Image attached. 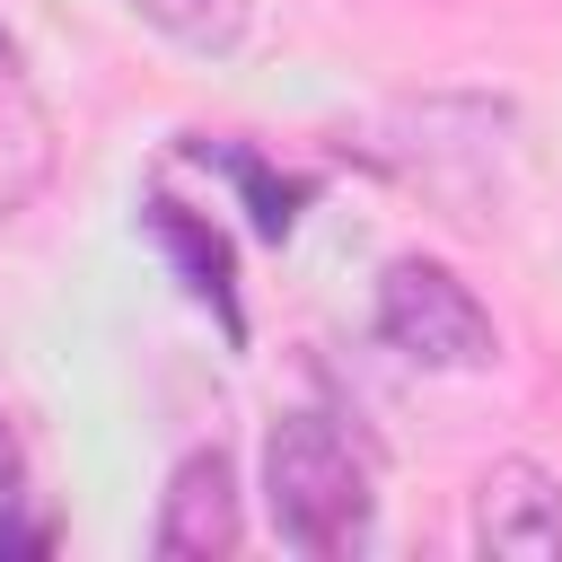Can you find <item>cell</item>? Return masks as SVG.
Segmentation results:
<instances>
[{
    "label": "cell",
    "mask_w": 562,
    "mask_h": 562,
    "mask_svg": "<svg viewBox=\"0 0 562 562\" xmlns=\"http://www.w3.org/2000/svg\"><path fill=\"white\" fill-rule=\"evenodd\" d=\"M263 509L272 536L307 562H342L369 544V465L325 413H290L263 439Z\"/></svg>",
    "instance_id": "1"
},
{
    "label": "cell",
    "mask_w": 562,
    "mask_h": 562,
    "mask_svg": "<svg viewBox=\"0 0 562 562\" xmlns=\"http://www.w3.org/2000/svg\"><path fill=\"white\" fill-rule=\"evenodd\" d=\"M246 518H237V474L220 448H193L176 474H167V509H158V553L167 562H220L237 553Z\"/></svg>",
    "instance_id": "4"
},
{
    "label": "cell",
    "mask_w": 562,
    "mask_h": 562,
    "mask_svg": "<svg viewBox=\"0 0 562 562\" xmlns=\"http://www.w3.org/2000/svg\"><path fill=\"white\" fill-rule=\"evenodd\" d=\"M18 492H26V465H18V439L0 422V509H18Z\"/></svg>",
    "instance_id": "9"
},
{
    "label": "cell",
    "mask_w": 562,
    "mask_h": 562,
    "mask_svg": "<svg viewBox=\"0 0 562 562\" xmlns=\"http://www.w3.org/2000/svg\"><path fill=\"white\" fill-rule=\"evenodd\" d=\"M53 167V140H44V114H9L0 123V211H18Z\"/></svg>",
    "instance_id": "7"
},
{
    "label": "cell",
    "mask_w": 562,
    "mask_h": 562,
    "mask_svg": "<svg viewBox=\"0 0 562 562\" xmlns=\"http://www.w3.org/2000/svg\"><path fill=\"white\" fill-rule=\"evenodd\" d=\"M474 544L492 562H562V483L536 457H501L474 483Z\"/></svg>",
    "instance_id": "3"
},
{
    "label": "cell",
    "mask_w": 562,
    "mask_h": 562,
    "mask_svg": "<svg viewBox=\"0 0 562 562\" xmlns=\"http://www.w3.org/2000/svg\"><path fill=\"white\" fill-rule=\"evenodd\" d=\"M378 334L413 369H492L501 360V334H492L483 299L448 263H422V255L386 263V281H378Z\"/></svg>",
    "instance_id": "2"
},
{
    "label": "cell",
    "mask_w": 562,
    "mask_h": 562,
    "mask_svg": "<svg viewBox=\"0 0 562 562\" xmlns=\"http://www.w3.org/2000/svg\"><path fill=\"white\" fill-rule=\"evenodd\" d=\"M9 79H18V35L0 26V88H9Z\"/></svg>",
    "instance_id": "10"
},
{
    "label": "cell",
    "mask_w": 562,
    "mask_h": 562,
    "mask_svg": "<svg viewBox=\"0 0 562 562\" xmlns=\"http://www.w3.org/2000/svg\"><path fill=\"white\" fill-rule=\"evenodd\" d=\"M220 167H228V176L246 184V202H255V228H263V237H281V228H290V202H299V193H290V184H272V176H263V158H246V149H220Z\"/></svg>",
    "instance_id": "8"
},
{
    "label": "cell",
    "mask_w": 562,
    "mask_h": 562,
    "mask_svg": "<svg viewBox=\"0 0 562 562\" xmlns=\"http://www.w3.org/2000/svg\"><path fill=\"white\" fill-rule=\"evenodd\" d=\"M158 35H176L184 53H228L246 35V0H132Z\"/></svg>",
    "instance_id": "6"
},
{
    "label": "cell",
    "mask_w": 562,
    "mask_h": 562,
    "mask_svg": "<svg viewBox=\"0 0 562 562\" xmlns=\"http://www.w3.org/2000/svg\"><path fill=\"white\" fill-rule=\"evenodd\" d=\"M149 237L176 255V272H184V290L228 325V342L246 334V316H237V290H228V237L220 228H202L184 202H149Z\"/></svg>",
    "instance_id": "5"
}]
</instances>
